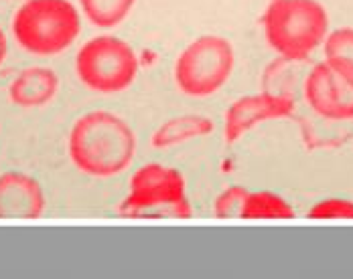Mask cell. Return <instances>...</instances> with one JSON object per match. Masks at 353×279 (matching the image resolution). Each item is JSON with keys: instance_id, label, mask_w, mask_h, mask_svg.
Returning a JSON list of instances; mask_svg holds the SVG:
<instances>
[{"instance_id": "cell-13", "label": "cell", "mask_w": 353, "mask_h": 279, "mask_svg": "<svg viewBox=\"0 0 353 279\" xmlns=\"http://www.w3.org/2000/svg\"><path fill=\"white\" fill-rule=\"evenodd\" d=\"M137 0H79L81 12L98 29H114L132 12Z\"/></svg>"}, {"instance_id": "cell-5", "label": "cell", "mask_w": 353, "mask_h": 279, "mask_svg": "<svg viewBox=\"0 0 353 279\" xmlns=\"http://www.w3.org/2000/svg\"><path fill=\"white\" fill-rule=\"evenodd\" d=\"M75 75L94 93H122L137 81L139 57L134 49L118 36H94L77 51Z\"/></svg>"}, {"instance_id": "cell-9", "label": "cell", "mask_w": 353, "mask_h": 279, "mask_svg": "<svg viewBox=\"0 0 353 279\" xmlns=\"http://www.w3.org/2000/svg\"><path fill=\"white\" fill-rule=\"evenodd\" d=\"M47 207L43 186L25 172L0 176V221H35Z\"/></svg>"}, {"instance_id": "cell-3", "label": "cell", "mask_w": 353, "mask_h": 279, "mask_svg": "<svg viewBox=\"0 0 353 279\" xmlns=\"http://www.w3.org/2000/svg\"><path fill=\"white\" fill-rule=\"evenodd\" d=\"M17 45L35 57L68 51L81 33V19L70 0H25L10 23Z\"/></svg>"}, {"instance_id": "cell-8", "label": "cell", "mask_w": 353, "mask_h": 279, "mask_svg": "<svg viewBox=\"0 0 353 279\" xmlns=\"http://www.w3.org/2000/svg\"><path fill=\"white\" fill-rule=\"evenodd\" d=\"M294 111V100L288 96H276L270 91L244 96L228 107L223 115V138L225 144H236L256 126L290 118Z\"/></svg>"}, {"instance_id": "cell-2", "label": "cell", "mask_w": 353, "mask_h": 279, "mask_svg": "<svg viewBox=\"0 0 353 279\" xmlns=\"http://www.w3.org/2000/svg\"><path fill=\"white\" fill-rule=\"evenodd\" d=\"M262 27L274 53L290 61H305L329 35V14L319 0H270Z\"/></svg>"}, {"instance_id": "cell-12", "label": "cell", "mask_w": 353, "mask_h": 279, "mask_svg": "<svg viewBox=\"0 0 353 279\" xmlns=\"http://www.w3.org/2000/svg\"><path fill=\"white\" fill-rule=\"evenodd\" d=\"M325 63L335 71L339 77H343L350 85H353V29L341 27L333 33H329L325 43Z\"/></svg>"}, {"instance_id": "cell-4", "label": "cell", "mask_w": 353, "mask_h": 279, "mask_svg": "<svg viewBox=\"0 0 353 279\" xmlns=\"http://www.w3.org/2000/svg\"><path fill=\"white\" fill-rule=\"evenodd\" d=\"M118 212L122 216H175L189 219L193 209L187 199L183 175L165 164L150 162L141 166L132 178L130 188Z\"/></svg>"}, {"instance_id": "cell-11", "label": "cell", "mask_w": 353, "mask_h": 279, "mask_svg": "<svg viewBox=\"0 0 353 279\" xmlns=\"http://www.w3.org/2000/svg\"><path fill=\"white\" fill-rule=\"evenodd\" d=\"M213 130H215V124L208 115H176V118L167 120L165 124H161L152 132L150 144L157 150H167V148L187 144L191 140L210 136Z\"/></svg>"}, {"instance_id": "cell-16", "label": "cell", "mask_w": 353, "mask_h": 279, "mask_svg": "<svg viewBox=\"0 0 353 279\" xmlns=\"http://www.w3.org/2000/svg\"><path fill=\"white\" fill-rule=\"evenodd\" d=\"M309 219H353V201L350 199H325L315 203L309 212Z\"/></svg>"}, {"instance_id": "cell-17", "label": "cell", "mask_w": 353, "mask_h": 279, "mask_svg": "<svg viewBox=\"0 0 353 279\" xmlns=\"http://www.w3.org/2000/svg\"><path fill=\"white\" fill-rule=\"evenodd\" d=\"M6 53H8V41H6L4 31L0 29V65H2L4 59H6Z\"/></svg>"}, {"instance_id": "cell-1", "label": "cell", "mask_w": 353, "mask_h": 279, "mask_svg": "<svg viewBox=\"0 0 353 279\" xmlns=\"http://www.w3.org/2000/svg\"><path fill=\"white\" fill-rule=\"evenodd\" d=\"M71 164L92 178H114L130 168L137 156V136L120 115L96 109L79 115L68 138Z\"/></svg>"}, {"instance_id": "cell-6", "label": "cell", "mask_w": 353, "mask_h": 279, "mask_svg": "<svg viewBox=\"0 0 353 279\" xmlns=\"http://www.w3.org/2000/svg\"><path fill=\"white\" fill-rule=\"evenodd\" d=\"M236 53L225 36L203 35L189 43L176 57L175 83L189 98H210L232 77Z\"/></svg>"}, {"instance_id": "cell-14", "label": "cell", "mask_w": 353, "mask_h": 279, "mask_svg": "<svg viewBox=\"0 0 353 279\" xmlns=\"http://www.w3.org/2000/svg\"><path fill=\"white\" fill-rule=\"evenodd\" d=\"M240 219H294V209L276 192L256 190L248 192Z\"/></svg>"}, {"instance_id": "cell-7", "label": "cell", "mask_w": 353, "mask_h": 279, "mask_svg": "<svg viewBox=\"0 0 353 279\" xmlns=\"http://www.w3.org/2000/svg\"><path fill=\"white\" fill-rule=\"evenodd\" d=\"M303 96L309 107L325 120H353V85L339 77L325 61L315 63L303 81Z\"/></svg>"}, {"instance_id": "cell-15", "label": "cell", "mask_w": 353, "mask_h": 279, "mask_svg": "<svg viewBox=\"0 0 353 279\" xmlns=\"http://www.w3.org/2000/svg\"><path fill=\"white\" fill-rule=\"evenodd\" d=\"M246 186L240 184H232L230 188H225L223 192H219V197L213 203V214L217 219H232V216H240V210L244 207V201L248 197Z\"/></svg>"}, {"instance_id": "cell-10", "label": "cell", "mask_w": 353, "mask_h": 279, "mask_svg": "<svg viewBox=\"0 0 353 279\" xmlns=\"http://www.w3.org/2000/svg\"><path fill=\"white\" fill-rule=\"evenodd\" d=\"M59 91V77L49 67H27L8 85V100L23 109L47 105Z\"/></svg>"}]
</instances>
